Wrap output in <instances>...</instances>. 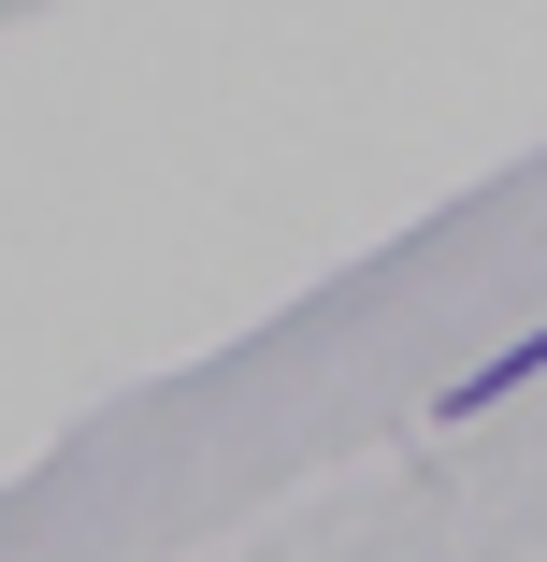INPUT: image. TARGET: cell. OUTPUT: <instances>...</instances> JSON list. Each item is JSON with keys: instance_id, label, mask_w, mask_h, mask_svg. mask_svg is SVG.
<instances>
[{"instance_id": "1", "label": "cell", "mask_w": 547, "mask_h": 562, "mask_svg": "<svg viewBox=\"0 0 547 562\" xmlns=\"http://www.w3.org/2000/svg\"><path fill=\"white\" fill-rule=\"evenodd\" d=\"M518 375H547V317H533V331H518V347H490V361H476V375H461V390H447V418H476V404H504V390H518Z\"/></svg>"}]
</instances>
